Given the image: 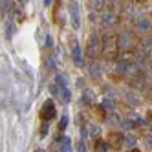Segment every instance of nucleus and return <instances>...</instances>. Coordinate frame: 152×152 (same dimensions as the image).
I'll return each mask as SVG.
<instances>
[{
	"mask_svg": "<svg viewBox=\"0 0 152 152\" xmlns=\"http://www.w3.org/2000/svg\"><path fill=\"white\" fill-rule=\"evenodd\" d=\"M119 50H121V48H119V39H115V37H108V39H104L103 51H104L106 59H115Z\"/></svg>",
	"mask_w": 152,
	"mask_h": 152,
	"instance_id": "obj_1",
	"label": "nucleus"
},
{
	"mask_svg": "<svg viewBox=\"0 0 152 152\" xmlns=\"http://www.w3.org/2000/svg\"><path fill=\"white\" fill-rule=\"evenodd\" d=\"M40 119H42V121H44V123H48V121H51V119L53 117H55L57 115V110H55V104H53V101L51 99H48L44 104H42V108H40Z\"/></svg>",
	"mask_w": 152,
	"mask_h": 152,
	"instance_id": "obj_2",
	"label": "nucleus"
},
{
	"mask_svg": "<svg viewBox=\"0 0 152 152\" xmlns=\"http://www.w3.org/2000/svg\"><path fill=\"white\" fill-rule=\"evenodd\" d=\"M106 143L110 148H121L123 145V134L121 132H110L106 136Z\"/></svg>",
	"mask_w": 152,
	"mask_h": 152,
	"instance_id": "obj_3",
	"label": "nucleus"
},
{
	"mask_svg": "<svg viewBox=\"0 0 152 152\" xmlns=\"http://www.w3.org/2000/svg\"><path fill=\"white\" fill-rule=\"evenodd\" d=\"M94 150L95 152H108V143H106V141H103V139H97Z\"/></svg>",
	"mask_w": 152,
	"mask_h": 152,
	"instance_id": "obj_4",
	"label": "nucleus"
},
{
	"mask_svg": "<svg viewBox=\"0 0 152 152\" xmlns=\"http://www.w3.org/2000/svg\"><path fill=\"white\" fill-rule=\"evenodd\" d=\"M73 61L77 62V64H81L83 62V59H81V51H79V48H75L73 50Z\"/></svg>",
	"mask_w": 152,
	"mask_h": 152,
	"instance_id": "obj_5",
	"label": "nucleus"
},
{
	"mask_svg": "<svg viewBox=\"0 0 152 152\" xmlns=\"http://www.w3.org/2000/svg\"><path fill=\"white\" fill-rule=\"evenodd\" d=\"M66 125H68V117L64 115V117L61 119V123H59V130H64V128H66Z\"/></svg>",
	"mask_w": 152,
	"mask_h": 152,
	"instance_id": "obj_6",
	"label": "nucleus"
},
{
	"mask_svg": "<svg viewBox=\"0 0 152 152\" xmlns=\"http://www.w3.org/2000/svg\"><path fill=\"white\" fill-rule=\"evenodd\" d=\"M134 125L132 123H130V121H123V128H126V130H130V128H132Z\"/></svg>",
	"mask_w": 152,
	"mask_h": 152,
	"instance_id": "obj_7",
	"label": "nucleus"
},
{
	"mask_svg": "<svg viewBox=\"0 0 152 152\" xmlns=\"http://www.w3.org/2000/svg\"><path fill=\"white\" fill-rule=\"evenodd\" d=\"M77 150H79V152H86V148H84V145H83V143H79V147H77Z\"/></svg>",
	"mask_w": 152,
	"mask_h": 152,
	"instance_id": "obj_8",
	"label": "nucleus"
},
{
	"mask_svg": "<svg viewBox=\"0 0 152 152\" xmlns=\"http://www.w3.org/2000/svg\"><path fill=\"white\" fill-rule=\"evenodd\" d=\"M126 152H139L137 148H130V150H126Z\"/></svg>",
	"mask_w": 152,
	"mask_h": 152,
	"instance_id": "obj_9",
	"label": "nucleus"
},
{
	"mask_svg": "<svg viewBox=\"0 0 152 152\" xmlns=\"http://www.w3.org/2000/svg\"><path fill=\"white\" fill-rule=\"evenodd\" d=\"M48 4H50V0H46V6H48Z\"/></svg>",
	"mask_w": 152,
	"mask_h": 152,
	"instance_id": "obj_10",
	"label": "nucleus"
}]
</instances>
